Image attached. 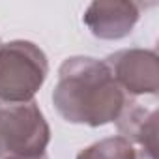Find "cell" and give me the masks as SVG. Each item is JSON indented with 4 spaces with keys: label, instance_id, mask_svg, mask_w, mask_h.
<instances>
[{
    "label": "cell",
    "instance_id": "obj_1",
    "mask_svg": "<svg viewBox=\"0 0 159 159\" xmlns=\"http://www.w3.org/2000/svg\"><path fill=\"white\" fill-rule=\"evenodd\" d=\"M127 101V94L101 60L73 56L58 69L52 103L66 122L105 125L118 120Z\"/></svg>",
    "mask_w": 159,
    "mask_h": 159
},
{
    "label": "cell",
    "instance_id": "obj_2",
    "mask_svg": "<svg viewBox=\"0 0 159 159\" xmlns=\"http://www.w3.org/2000/svg\"><path fill=\"white\" fill-rule=\"evenodd\" d=\"M49 73L47 56L30 41L0 45V99L6 103L32 101Z\"/></svg>",
    "mask_w": 159,
    "mask_h": 159
},
{
    "label": "cell",
    "instance_id": "obj_3",
    "mask_svg": "<svg viewBox=\"0 0 159 159\" xmlns=\"http://www.w3.org/2000/svg\"><path fill=\"white\" fill-rule=\"evenodd\" d=\"M49 140V124L34 101H0V159L45 153Z\"/></svg>",
    "mask_w": 159,
    "mask_h": 159
},
{
    "label": "cell",
    "instance_id": "obj_4",
    "mask_svg": "<svg viewBox=\"0 0 159 159\" xmlns=\"http://www.w3.org/2000/svg\"><path fill=\"white\" fill-rule=\"evenodd\" d=\"M114 81L127 96H155L159 90V58L153 51L127 49L114 52L105 62Z\"/></svg>",
    "mask_w": 159,
    "mask_h": 159
},
{
    "label": "cell",
    "instance_id": "obj_5",
    "mask_svg": "<svg viewBox=\"0 0 159 159\" xmlns=\"http://www.w3.org/2000/svg\"><path fill=\"white\" fill-rule=\"evenodd\" d=\"M140 10L135 2L101 0L92 2L84 13V23L96 38L120 39L125 38L139 21Z\"/></svg>",
    "mask_w": 159,
    "mask_h": 159
},
{
    "label": "cell",
    "instance_id": "obj_6",
    "mask_svg": "<svg viewBox=\"0 0 159 159\" xmlns=\"http://www.w3.org/2000/svg\"><path fill=\"white\" fill-rule=\"evenodd\" d=\"M120 137L140 144L152 155L157 153V111H148L137 101H127L116 120Z\"/></svg>",
    "mask_w": 159,
    "mask_h": 159
},
{
    "label": "cell",
    "instance_id": "obj_7",
    "mask_svg": "<svg viewBox=\"0 0 159 159\" xmlns=\"http://www.w3.org/2000/svg\"><path fill=\"white\" fill-rule=\"evenodd\" d=\"M77 159H137V150L127 139L111 137L84 148Z\"/></svg>",
    "mask_w": 159,
    "mask_h": 159
},
{
    "label": "cell",
    "instance_id": "obj_8",
    "mask_svg": "<svg viewBox=\"0 0 159 159\" xmlns=\"http://www.w3.org/2000/svg\"><path fill=\"white\" fill-rule=\"evenodd\" d=\"M8 159H47V153H39V155H17V157H8Z\"/></svg>",
    "mask_w": 159,
    "mask_h": 159
},
{
    "label": "cell",
    "instance_id": "obj_9",
    "mask_svg": "<svg viewBox=\"0 0 159 159\" xmlns=\"http://www.w3.org/2000/svg\"><path fill=\"white\" fill-rule=\"evenodd\" d=\"M0 45H2V43H0Z\"/></svg>",
    "mask_w": 159,
    "mask_h": 159
}]
</instances>
